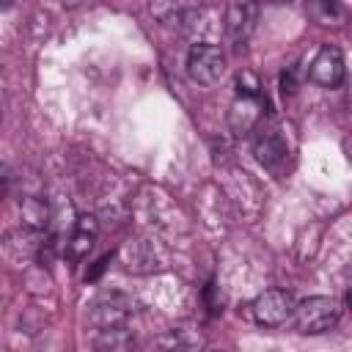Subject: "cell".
<instances>
[{"label": "cell", "instance_id": "1", "mask_svg": "<svg viewBox=\"0 0 352 352\" xmlns=\"http://www.w3.org/2000/svg\"><path fill=\"white\" fill-rule=\"evenodd\" d=\"M253 154L256 160L275 176H283L292 165V146L286 140V132L275 121H258L253 135Z\"/></svg>", "mask_w": 352, "mask_h": 352}, {"label": "cell", "instance_id": "2", "mask_svg": "<svg viewBox=\"0 0 352 352\" xmlns=\"http://www.w3.org/2000/svg\"><path fill=\"white\" fill-rule=\"evenodd\" d=\"M338 316H341V305L338 300L333 297H308L302 302H297L294 308V324L300 333H308V336H319V333H327L338 324Z\"/></svg>", "mask_w": 352, "mask_h": 352}, {"label": "cell", "instance_id": "3", "mask_svg": "<svg viewBox=\"0 0 352 352\" xmlns=\"http://www.w3.org/2000/svg\"><path fill=\"white\" fill-rule=\"evenodd\" d=\"M226 72V52L217 44L198 41L187 52V74L198 85H212L223 77Z\"/></svg>", "mask_w": 352, "mask_h": 352}, {"label": "cell", "instance_id": "4", "mask_svg": "<svg viewBox=\"0 0 352 352\" xmlns=\"http://www.w3.org/2000/svg\"><path fill=\"white\" fill-rule=\"evenodd\" d=\"M253 319L264 327H280L289 319H294V297L286 289H264L256 300H253Z\"/></svg>", "mask_w": 352, "mask_h": 352}, {"label": "cell", "instance_id": "5", "mask_svg": "<svg viewBox=\"0 0 352 352\" xmlns=\"http://www.w3.org/2000/svg\"><path fill=\"white\" fill-rule=\"evenodd\" d=\"M258 0H228L226 3V36L234 47H245L250 33L256 30Z\"/></svg>", "mask_w": 352, "mask_h": 352}, {"label": "cell", "instance_id": "6", "mask_svg": "<svg viewBox=\"0 0 352 352\" xmlns=\"http://www.w3.org/2000/svg\"><path fill=\"white\" fill-rule=\"evenodd\" d=\"M308 74H311V80H314L316 85H322V88H336V85H341V82H344V74H346L341 50L333 47V44H324V47L316 52V58L311 60Z\"/></svg>", "mask_w": 352, "mask_h": 352}, {"label": "cell", "instance_id": "7", "mask_svg": "<svg viewBox=\"0 0 352 352\" xmlns=\"http://www.w3.org/2000/svg\"><path fill=\"white\" fill-rule=\"evenodd\" d=\"M305 11L322 28H344L349 22V11L341 0H305Z\"/></svg>", "mask_w": 352, "mask_h": 352}, {"label": "cell", "instance_id": "8", "mask_svg": "<svg viewBox=\"0 0 352 352\" xmlns=\"http://www.w3.org/2000/svg\"><path fill=\"white\" fill-rule=\"evenodd\" d=\"M96 220L91 214H80L77 217V226H74V234L69 236L66 242V256L72 261H80L91 248H94V239H96Z\"/></svg>", "mask_w": 352, "mask_h": 352}, {"label": "cell", "instance_id": "9", "mask_svg": "<svg viewBox=\"0 0 352 352\" xmlns=\"http://www.w3.org/2000/svg\"><path fill=\"white\" fill-rule=\"evenodd\" d=\"M151 14L160 19V22H187L190 14H192V6L190 0H151L148 3Z\"/></svg>", "mask_w": 352, "mask_h": 352}, {"label": "cell", "instance_id": "10", "mask_svg": "<svg viewBox=\"0 0 352 352\" xmlns=\"http://www.w3.org/2000/svg\"><path fill=\"white\" fill-rule=\"evenodd\" d=\"M19 212H22V223H25L28 228H33V231H41V228L47 226V217H50V212H47V204H44L41 198H36V195H28V198L22 201Z\"/></svg>", "mask_w": 352, "mask_h": 352}, {"label": "cell", "instance_id": "11", "mask_svg": "<svg viewBox=\"0 0 352 352\" xmlns=\"http://www.w3.org/2000/svg\"><path fill=\"white\" fill-rule=\"evenodd\" d=\"M135 341L132 336L124 330V324H116V327H102L99 330V338H96V346L99 349H129Z\"/></svg>", "mask_w": 352, "mask_h": 352}, {"label": "cell", "instance_id": "12", "mask_svg": "<svg viewBox=\"0 0 352 352\" xmlns=\"http://www.w3.org/2000/svg\"><path fill=\"white\" fill-rule=\"evenodd\" d=\"M236 96H245V99H264L261 94V82L253 72H242L236 74Z\"/></svg>", "mask_w": 352, "mask_h": 352}, {"label": "cell", "instance_id": "13", "mask_svg": "<svg viewBox=\"0 0 352 352\" xmlns=\"http://www.w3.org/2000/svg\"><path fill=\"white\" fill-rule=\"evenodd\" d=\"M107 261H110V256H102V258H99V261H96V267H94V270H91V272H88V275H85V280H96V278H99V275H102V270H104V267H107Z\"/></svg>", "mask_w": 352, "mask_h": 352}, {"label": "cell", "instance_id": "14", "mask_svg": "<svg viewBox=\"0 0 352 352\" xmlns=\"http://www.w3.org/2000/svg\"><path fill=\"white\" fill-rule=\"evenodd\" d=\"M14 3H19V0H3V8H11Z\"/></svg>", "mask_w": 352, "mask_h": 352}, {"label": "cell", "instance_id": "15", "mask_svg": "<svg viewBox=\"0 0 352 352\" xmlns=\"http://www.w3.org/2000/svg\"><path fill=\"white\" fill-rule=\"evenodd\" d=\"M346 302H349V308H352V289L346 292Z\"/></svg>", "mask_w": 352, "mask_h": 352}]
</instances>
